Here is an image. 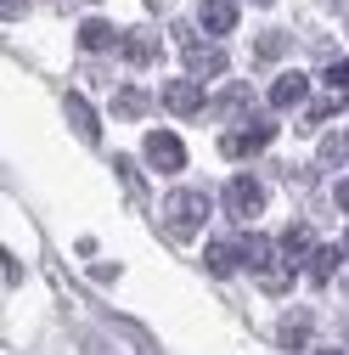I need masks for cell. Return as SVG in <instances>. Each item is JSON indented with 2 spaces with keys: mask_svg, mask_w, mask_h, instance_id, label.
I'll use <instances>...</instances> for the list:
<instances>
[{
  "mask_svg": "<svg viewBox=\"0 0 349 355\" xmlns=\"http://www.w3.org/2000/svg\"><path fill=\"white\" fill-rule=\"evenodd\" d=\"M174 40H181V57H186V73L192 79H214V73H226V51L220 46H203V40L192 28L174 23Z\"/></svg>",
  "mask_w": 349,
  "mask_h": 355,
  "instance_id": "cell-1",
  "label": "cell"
},
{
  "mask_svg": "<svg viewBox=\"0 0 349 355\" xmlns=\"http://www.w3.org/2000/svg\"><path fill=\"white\" fill-rule=\"evenodd\" d=\"M208 220V198L203 192H169V232L174 237H192Z\"/></svg>",
  "mask_w": 349,
  "mask_h": 355,
  "instance_id": "cell-2",
  "label": "cell"
},
{
  "mask_svg": "<svg viewBox=\"0 0 349 355\" xmlns=\"http://www.w3.org/2000/svg\"><path fill=\"white\" fill-rule=\"evenodd\" d=\"M271 136H276V124L259 119V124H248V130H226V136H220V153H226V158H253L259 147H271Z\"/></svg>",
  "mask_w": 349,
  "mask_h": 355,
  "instance_id": "cell-3",
  "label": "cell"
},
{
  "mask_svg": "<svg viewBox=\"0 0 349 355\" xmlns=\"http://www.w3.org/2000/svg\"><path fill=\"white\" fill-rule=\"evenodd\" d=\"M141 153H147V164L163 169V175H181V164H186V147H181V136H174V130H152Z\"/></svg>",
  "mask_w": 349,
  "mask_h": 355,
  "instance_id": "cell-4",
  "label": "cell"
},
{
  "mask_svg": "<svg viewBox=\"0 0 349 355\" xmlns=\"http://www.w3.org/2000/svg\"><path fill=\"white\" fill-rule=\"evenodd\" d=\"M259 209H265V187H259L253 175H237V181L226 187V214L231 220H253Z\"/></svg>",
  "mask_w": 349,
  "mask_h": 355,
  "instance_id": "cell-5",
  "label": "cell"
},
{
  "mask_svg": "<svg viewBox=\"0 0 349 355\" xmlns=\"http://www.w3.org/2000/svg\"><path fill=\"white\" fill-rule=\"evenodd\" d=\"M163 107H169L174 119H197L208 102H203V91H197V79H169V85H163Z\"/></svg>",
  "mask_w": 349,
  "mask_h": 355,
  "instance_id": "cell-6",
  "label": "cell"
},
{
  "mask_svg": "<svg viewBox=\"0 0 349 355\" xmlns=\"http://www.w3.org/2000/svg\"><path fill=\"white\" fill-rule=\"evenodd\" d=\"M62 107H68V124H73V136L96 147V141H102V119H96V107L84 102L79 91H68V96H62Z\"/></svg>",
  "mask_w": 349,
  "mask_h": 355,
  "instance_id": "cell-7",
  "label": "cell"
},
{
  "mask_svg": "<svg viewBox=\"0 0 349 355\" xmlns=\"http://www.w3.org/2000/svg\"><path fill=\"white\" fill-rule=\"evenodd\" d=\"M197 28L214 34V40L231 34L237 28V0H203V6H197Z\"/></svg>",
  "mask_w": 349,
  "mask_h": 355,
  "instance_id": "cell-8",
  "label": "cell"
},
{
  "mask_svg": "<svg viewBox=\"0 0 349 355\" xmlns=\"http://www.w3.org/2000/svg\"><path fill=\"white\" fill-rule=\"evenodd\" d=\"M118 51H124V62L152 68V62H158V34H152V28H129V34L118 40Z\"/></svg>",
  "mask_w": 349,
  "mask_h": 355,
  "instance_id": "cell-9",
  "label": "cell"
},
{
  "mask_svg": "<svg viewBox=\"0 0 349 355\" xmlns=\"http://www.w3.org/2000/svg\"><path fill=\"white\" fill-rule=\"evenodd\" d=\"M310 327H316L310 310H287V316L276 322V344L282 349H304V344H310Z\"/></svg>",
  "mask_w": 349,
  "mask_h": 355,
  "instance_id": "cell-10",
  "label": "cell"
},
{
  "mask_svg": "<svg viewBox=\"0 0 349 355\" xmlns=\"http://www.w3.org/2000/svg\"><path fill=\"white\" fill-rule=\"evenodd\" d=\"M203 265H208L214 277H231L237 265H242V243H231V237H214V243H208V254H203Z\"/></svg>",
  "mask_w": 349,
  "mask_h": 355,
  "instance_id": "cell-11",
  "label": "cell"
},
{
  "mask_svg": "<svg viewBox=\"0 0 349 355\" xmlns=\"http://www.w3.org/2000/svg\"><path fill=\"white\" fill-rule=\"evenodd\" d=\"M276 259H282V248H276L271 237H259V232H253V237H242V265H248V271H259V277H265Z\"/></svg>",
  "mask_w": 349,
  "mask_h": 355,
  "instance_id": "cell-12",
  "label": "cell"
},
{
  "mask_svg": "<svg viewBox=\"0 0 349 355\" xmlns=\"http://www.w3.org/2000/svg\"><path fill=\"white\" fill-rule=\"evenodd\" d=\"M276 248H282V265H287V271H293V265H310V254H316V248H310V226H287Z\"/></svg>",
  "mask_w": 349,
  "mask_h": 355,
  "instance_id": "cell-13",
  "label": "cell"
},
{
  "mask_svg": "<svg viewBox=\"0 0 349 355\" xmlns=\"http://www.w3.org/2000/svg\"><path fill=\"white\" fill-rule=\"evenodd\" d=\"M304 91H310V79H304V73H282V79L271 85V107H298Z\"/></svg>",
  "mask_w": 349,
  "mask_h": 355,
  "instance_id": "cell-14",
  "label": "cell"
},
{
  "mask_svg": "<svg viewBox=\"0 0 349 355\" xmlns=\"http://www.w3.org/2000/svg\"><path fill=\"white\" fill-rule=\"evenodd\" d=\"M124 34H113V23H102V17H91V23H79V46L84 51H107V46H118Z\"/></svg>",
  "mask_w": 349,
  "mask_h": 355,
  "instance_id": "cell-15",
  "label": "cell"
},
{
  "mask_svg": "<svg viewBox=\"0 0 349 355\" xmlns=\"http://www.w3.org/2000/svg\"><path fill=\"white\" fill-rule=\"evenodd\" d=\"M338 259H343V248H316V254H310V265H304V271H310V282H316V288H327V282H332Z\"/></svg>",
  "mask_w": 349,
  "mask_h": 355,
  "instance_id": "cell-16",
  "label": "cell"
},
{
  "mask_svg": "<svg viewBox=\"0 0 349 355\" xmlns=\"http://www.w3.org/2000/svg\"><path fill=\"white\" fill-rule=\"evenodd\" d=\"M113 113H118V119H141V113H147V91H136V85H124V91L113 96Z\"/></svg>",
  "mask_w": 349,
  "mask_h": 355,
  "instance_id": "cell-17",
  "label": "cell"
},
{
  "mask_svg": "<svg viewBox=\"0 0 349 355\" xmlns=\"http://www.w3.org/2000/svg\"><path fill=\"white\" fill-rule=\"evenodd\" d=\"M113 169H118V181H124V192H129V198L141 203V198H147V187H141V169L129 164V158H113Z\"/></svg>",
  "mask_w": 349,
  "mask_h": 355,
  "instance_id": "cell-18",
  "label": "cell"
},
{
  "mask_svg": "<svg viewBox=\"0 0 349 355\" xmlns=\"http://www.w3.org/2000/svg\"><path fill=\"white\" fill-rule=\"evenodd\" d=\"M248 107H253V91H248V85H226L220 113H248Z\"/></svg>",
  "mask_w": 349,
  "mask_h": 355,
  "instance_id": "cell-19",
  "label": "cell"
},
{
  "mask_svg": "<svg viewBox=\"0 0 349 355\" xmlns=\"http://www.w3.org/2000/svg\"><path fill=\"white\" fill-rule=\"evenodd\" d=\"M327 85H332V91H349V57L343 62H327Z\"/></svg>",
  "mask_w": 349,
  "mask_h": 355,
  "instance_id": "cell-20",
  "label": "cell"
},
{
  "mask_svg": "<svg viewBox=\"0 0 349 355\" xmlns=\"http://www.w3.org/2000/svg\"><path fill=\"white\" fill-rule=\"evenodd\" d=\"M282 46H287V40H282V34H265V40H259V57H265V62H271V57H276Z\"/></svg>",
  "mask_w": 349,
  "mask_h": 355,
  "instance_id": "cell-21",
  "label": "cell"
},
{
  "mask_svg": "<svg viewBox=\"0 0 349 355\" xmlns=\"http://www.w3.org/2000/svg\"><path fill=\"white\" fill-rule=\"evenodd\" d=\"M332 203H338V209L349 214V181H338V187H332Z\"/></svg>",
  "mask_w": 349,
  "mask_h": 355,
  "instance_id": "cell-22",
  "label": "cell"
},
{
  "mask_svg": "<svg viewBox=\"0 0 349 355\" xmlns=\"http://www.w3.org/2000/svg\"><path fill=\"white\" fill-rule=\"evenodd\" d=\"M338 248H343V259H349V232H343V243H338Z\"/></svg>",
  "mask_w": 349,
  "mask_h": 355,
  "instance_id": "cell-23",
  "label": "cell"
},
{
  "mask_svg": "<svg viewBox=\"0 0 349 355\" xmlns=\"http://www.w3.org/2000/svg\"><path fill=\"white\" fill-rule=\"evenodd\" d=\"M316 355H343V349H316Z\"/></svg>",
  "mask_w": 349,
  "mask_h": 355,
  "instance_id": "cell-24",
  "label": "cell"
},
{
  "mask_svg": "<svg viewBox=\"0 0 349 355\" xmlns=\"http://www.w3.org/2000/svg\"><path fill=\"white\" fill-rule=\"evenodd\" d=\"M343 344H349V322H343Z\"/></svg>",
  "mask_w": 349,
  "mask_h": 355,
  "instance_id": "cell-25",
  "label": "cell"
},
{
  "mask_svg": "<svg viewBox=\"0 0 349 355\" xmlns=\"http://www.w3.org/2000/svg\"><path fill=\"white\" fill-rule=\"evenodd\" d=\"M259 6H271V0H259Z\"/></svg>",
  "mask_w": 349,
  "mask_h": 355,
  "instance_id": "cell-26",
  "label": "cell"
}]
</instances>
